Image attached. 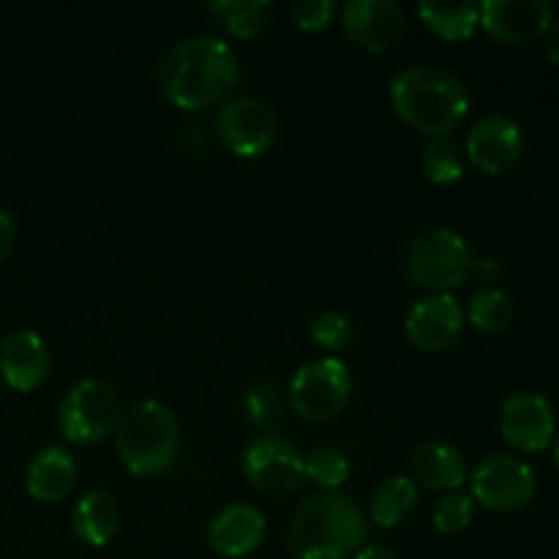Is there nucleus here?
Instances as JSON below:
<instances>
[{
    "mask_svg": "<svg viewBox=\"0 0 559 559\" xmlns=\"http://www.w3.org/2000/svg\"><path fill=\"white\" fill-rule=\"evenodd\" d=\"M353 396V377L338 358H317L300 366L289 385L293 409L306 420H333Z\"/></svg>",
    "mask_w": 559,
    "mask_h": 559,
    "instance_id": "obj_7",
    "label": "nucleus"
},
{
    "mask_svg": "<svg viewBox=\"0 0 559 559\" xmlns=\"http://www.w3.org/2000/svg\"><path fill=\"white\" fill-rule=\"evenodd\" d=\"M467 317L475 331L486 333V336H502L511 331L516 309H513L511 295L497 287H484L469 298Z\"/></svg>",
    "mask_w": 559,
    "mask_h": 559,
    "instance_id": "obj_23",
    "label": "nucleus"
},
{
    "mask_svg": "<svg viewBox=\"0 0 559 559\" xmlns=\"http://www.w3.org/2000/svg\"><path fill=\"white\" fill-rule=\"evenodd\" d=\"M535 473L527 462L508 453L484 459L473 475V500H478L486 511L513 513L527 508L535 500Z\"/></svg>",
    "mask_w": 559,
    "mask_h": 559,
    "instance_id": "obj_8",
    "label": "nucleus"
},
{
    "mask_svg": "<svg viewBox=\"0 0 559 559\" xmlns=\"http://www.w3.org/2000/svg\"><path fill=\"white\" fill-rule=\"evenodd\" d=\"M407 338L424 353H445L464 331V311L453 295H429L418 300L404 322Z\"/></svg>",
    "mask_w": 559,
    "mask_h": 559,
    "instance_id": "obj_14",
    "label": "nucleus"
},
{
    "mask_svg": "<svg viewBox=\"0 0 559 559\" xmlns=\"http://www.w3.org/2000/svg\"><path fill=\"white\" fill-rule=\"evenodd\" d=\"M404 22V9L393 0H349L342 11L344 36L371 55L396 47Z\"/></svg>",
    "mask_w": 559,
    "mask_h": 559,
    "instance_id": "obj_12",
    "label": "nucleus"
},
{
    "mask_svg": "<svg viewBox=\"0 0 559 559\" xmlns=\"http://www.w3.org/2000/svg\"><path fill=\"white\" fill-rule=\"evenodd\" d=\"M369 538L364 513L353 500L322 491L309 497L295 511L287 530V544L298 559H344Z\"/></svg>",
    "mask_w": 559,
    "mask_h": 559,
    "instance_id": "obj_3",
    "label": "nucleus"
},
{
    "mask_svg": "<svg viewBox=\"0 0 559 559\" xmlns=\"http://www.w3.org/2000/svg\"><path fill=\"white\" fill-rule=\"evenodd\" d=\"M118 459L131 475L153 478L167 473L178 459V418L162 402H140L120 415L115 429Z\"/></svg>",
    "mask_w": 559,
    "mask_h": 559,
    "instance_id": "obj_4",
    "label": "nucleus"
},
{
    "mask_svg": "<svg viewBox=\"0 0 559 559\" xmlns=\"http://www.w3.org/2000/svg\"><path fill=\"white\" fill-rule=\"evenodd\" d=\"M480 27L500 44H530L555 22L549 0H486L478 5Z\"/></svg>",
    "mask_w": 559,
    "mask_h": 559,
    "instance_id": "obj_13",
    "label": "nucleus"
},
{
    "mask_svg": "<svg viewBox=\"0 0 559 559\" xmlns=\"http://www.w3.org/2000/svg\"><path fill=\"white\" fill-rule=\"evenodd\" d=\"M218 136L240 158H260L278 136V118L267 102L238 96L218 112Z\"/></svg>",
    "mask_w": 559,
    "mask_h": 559,
    "instance_id": "obj_9",
    "label": "nucleus"
},
{
    "mask_svg": "<svg viewBox=\"0 0 559 559\" xmlns=\"http://www.w3.org/2000/svg\"><path fill=\"white\" fill-rule=\"evenodd\" d=\"M409 480L429 491L453 495L467 480V464L453 445L445 442H424L409 453Z\"/></svg>",
    "mask_w": 559,
    "mask_h": 559,
    "instance_id": "obj_18",
    "label": "nucleus"
},
{
    "mask_svg": "<svg viewBox=\"0 0 559 559\" xmlns=\"http://www.w3.org/2000/svg\"><path fill=\"white\" fill-rule=\"evenodd\" d=\"M14 238H16V227H14V218H11L9 211L0 207V262L11 254L14 249Z\"/></svg>",
    "mask_w": 559,
    "mask_h": 559,
    "instance_id": "obj_32",
    "label": "nucleus"
},
{
    "mask_svg": "<svg viewBox=\"0 0 559 559\" xmlns=\"http://www.w3.org/2000/svg\"><path fill=\"white\" fill-rule=\"evenodd\" d=\"M544 52H546V58H549V63L555 66V69H559V20L551 22V27L546 31Z\"/></svg>",
    "mask_w": 559,
    "mask_h": 559,
    "instance_id": "obj_33",
    "label": "nucleus"
},
{
    "mask_svg": "<svg viewBox=\"0 0 559 559\" xmlns=\"http://www.w3.org/2000/svg\"><path fill=\"white\" fill-rule=\"evenodd\" d=\"M240 82V63L227 41L191 36L175 44L158 66L164 98L186 112H200L222 102Z\"/></svg>",
    "mask_w": 559,
    "mask_h": 559,
    "instance_id": "obj_1",
    "label": "nucleus"
},
{
    "mask_svg": "<svg viewBox=\"0 0 559 559\" xmlns=\"http://www.w3.org/2000/svg\"><path fill=\"white\" fill-rule=\"evenodd\" d=\"M211 14L218 16L233 36L254 38L271 22L273 5L265 0H224V3H211Z\"/></svg>",
    "mask_w": 559,
    "mask_h": 559,
    "instance_id": "obj_24",
    "label": "nucleus"
},
{
    "mask_svg": "<svg viewBox=\"0 0 559 559\" xmlns=\"http://www.w3.org/2000/svg\"><path fill=\"white\" fill-rule=\"evenodd\" d=\"M420 167L429 183L453 186L464 178V151L453 136L429 140L420 156Z\"/></svg>",
    "mask_w": 559,
    "mask_h": 559,
    "instance_id": "obj_25",
    "label": "nucleus"
},
{
    "mask_svg": "<svg viewBox=\"0 0 559 559\" xmlns=\"http://www.w3.org/2000/svg\"><path fill=\"white\" fill-rule=\"evenodd\" d=\"M304 475L320 489L336 491L347 484L349 462L336 448H317L309 459H304Z\"/></svg>",
    "mask_w": 559,
    "mask_h": 559,
    "instance_id": "obj_26",
    "label": "nucleus"
},
{
    "mask_svg": "<svg viewBox=\"0 0 559 559\" xmlns=\"http://www.w3.org/2000/svg\"><path fill=\"white\" fill-rule=\"evenodd\" d=\"M391 104L399 118L429 140L448 136L469 112L464 82L435 66H415L393 76Z\"/></svg>",
    "mask_w": 559,
    "mask_h": 559,
    "instance_id": "obj_2",
    "label": "nucleus"
},
{
    "mask_svg": "<svg viewBox=\"0 0 559 559\" xmlns=\"http://www.w3.org/2000/svg\"><path fill=\"white\" fill-rule=\"evenodd\" d=\"M76 484V462L66 448L49 445L27 467V491L38 502H60Z\"/></svg>",
    "mask_w": 559,
    "mask_h": 559,
    "instance_id": "obj_19",
    "label": "nucleus"
},
{
    "mask_svg": "<svg viewBox=\"0 0 559 559\" xmlns=\"http://www.w3.org/2000/svg\"><path fill=\"white\" fill-rule=\"evenodd\" d=\"M524 153V134L516 120L506 115H486L467 136V158L486 175H502Z\"/></svg>",
    "mask_w": 559,
    "mask_h": 559,
    "instance_id": "obj_15",
    "label": "nucleus"
},
{
    "mask_svg": "<svg viewBox=\"0 0 559 559\" xmlns=\"http://www.w3.org/2000/svg\"><path fill=\"white\" fill-rule=\"evenodd\" d=\"M418 508V486L407 475H393L377 486L371 497V522L391 530L407 522Z\"/></svg>",
    "mask_w": 559,
    "mask_h": 559,
    "instance_id": "obj_21",
    "label": "nucleus"
},
{
    "mask_svg": "<svg viewBox=\"0 0 559 559\" xmlns=\"http://www.w3.org/2000/svg\"><path fill=\"white\" fill-rule=\"evenodd\" d=\"M355 559H399L391 549H382V546H369V549H360Z\"/></svg>",
    "mask_w": 559,
    "mask_h": 559,
    "instance_id": "obj_34",
    "label": "nucleus"
},
{
    "mask_svg": "<svg viewBox=\"0 0 559 559\" xmlns=\"http://www.w3.org/2000/svg\"><path fill=\"white\" fill-rule=\"evenodd\" d=\"M71 527L74 535L85 546L93 549H104L109 540L118 535L120 527V506L109 491L93 489L87 495L80 497V502L74 506L71 513Z\"/></svg>",
    "mask_w": 559,
    "mask_h": 559,
    "instance_id": "obj_20",
    "label": "nucleus"
},
{
    "mask_svg": "<svg viewBox=\"0 0 559 559\" xmlns=\"http://www.w3.org/2000/svg\"><path fill=\"white\" fill-rule=\"evenodd\" d=\"M475 516V500L467 495H445L431 511V522H435L437 533L442 535H456L473 524Z\"/></svg>",
    "mask_w": 559,
    "mask_h": 559,
    "instance_id": "obj_28",
    "label": "nucleus"
},
{
    "mask_svg": "<svg viewBox=\"0 0 559 559\" xmlns=\"http://www.w3.org/2000/svg\"><path fill=\"white\" fill-rule=\"evenodd\" d=\"M338 3L333 0H304V3L293 5V20L300 31L306 33H320L336 20L338 14Z\"/></svg>",
    "mask_w": 559,
    "mask_h": 559,
    "instance_id": "obj_30",
    "label": "nucleus"
},
{
    "mask_svg": "<svg viewBox=\"0 0 559 559\" xmlns=\"http://www.w3.org/2000/svg\"><path fill=\"white\" fill-rule=\"evenodd\" d=\"M502 440L519 453H540L555 442L557 418L551 404L540 393L519 391L502 402Z\"/></svg>",
    "mask_w": 559,
    "mask_h": 559,
    "instance_id": "obj_11",
    "label": "nucleus"
},
{
    "mask_svg": "<svg viewBox=\"0 0 559 559\" xmlns=\"http://www.w3.org/2000/svg\"><path fill=\"white\" fill-rule=\"evenodd\" d=\"M120 393L104 380H82L66 393L60 404L58 424L69 442L96 445L112 435L120 424Z\"/></svg>",
    "mask_w": 559,
    "mask_h": 559,
    "instance_id": "obj_6",
    "label": "nucleus"
},
{
    "mask_svg": "<svg viewBox=\"0 0 559 559\" xmlns=\"http://www.w3.org/2000/svg\"><path fill=\"white\" fill-rule=\"evenodd\" d=\"M267 533L265 516L251 506H229L207 527V544L224 559H243L254 555Z\"/></svg>",
    "mask_w": 559,
    "mask_h": 559,
    "instance_id": "obj_17",
    "label": "nucleus"
},
{
    "mask_svg": "<svg viewBox=\"0 0 559 559\" xmlns=\"http://www.w3.org/2000/svg\"><path fill=\"white\" fill-rule=\"evenodd\" d=\"M555 464H557V469H559V435L555 437Z\"/></svg>",
    "mask_w": 559,
    "mask_h": 559,
    "instance_id": "obj_35",
    "label": "nucleus"
},
{
    "mask_svg": "<svg viewBox=\"0 0 559 559\" xmlns=\"http://www.w3.org/2000/svg\"><path fill=\"white\" fill-rule=\"evenodd\" d=\"M407 276L415 287L445 295L473 276V251L453 229H424L407 249Z\"/></svg>",
    "mask_w": 559,
    "mask_h": 559,
    "instance_id": "obj_5",
    "label": "nucleus"
},
{
    "mask_svg": "<svg viewBox=\"0 0 559 559\" xmlns=\"http://www.w3.org/2000/svg\"><path fill=\"white\" fill-rule=\"evenodd\" d=\"M418 14L424 25L435 36L445 41H464L480 25L478 5L475 3H440V0H426L418 5Z\"/></svg>",
    "mask_w": 559,
    "mask_h": 559,
    "instance_id": "obj_22",
    "label": "nucleus"
},
{
    "mask_svg": "<svg viewBox=\"0 0 559 559\" xmlns=\"http://www.w3.org/2000/svg\"><path fill=\"white\" fill-rule=\"evenodd\" d=\"M309 336L311 342L320 344V347L338 353V349H347L349 344H353L355 325L344 311H336V309L320 311V314L311 317Z\"/></svg>",
    "mask_w": 559,
    "mask_h": 559,
    "instance_id": "obj_27",
    "label": "nucleus"
},
{
    "mask_svg": "<svg viewBox=\"0 0 559 559\" xmlns=\"http://www.w3.org/2000/svg\"><path fill=\"white\" fill-rule=\"evenodd\" d=\"M243 475L267 497H287L304 484V456L282 437H260L243 453Z\"/></svg>",
    "mask_w": 559,
    "mask_h": 559,
    "instance_id": "obj_10",
    "label": "nucleus"
},
{
    "mask_svg": "<svg viewBox=\"0 0 559 559\" xmlns=\"http://www.w3.org/2000/svg\"><path fill=\"white\" fill-rule=\"evenodd\" d=\"M47 342L33 331H14L0 344V377L20 393H31L49 377Z\"/></svg>",
    "mask_w": 559,
    "mask_h": 559,
    "instance_id": "obj_16",
    "label": "nucleus"
},
{
    "mask_svg": "<svg viewBox=\"0 0 559 559\" xmlns=\"http://www.w3.org/2000/svg\"><path fill=\"white\" fill-rule=\"evenodd\" d=\"M246 415H249L251 426H273L282 420L284 415V399L278 388L273 385H254L246 391Z\"/></svg>",
    "mask_w": 559,
    "mask_h": 559,
    "instance_id": "obj_29",
    "label": "nucleus"
},
{
    "mask_svg": "<svg viewBox=\"0 0 559 559\" xmlns=\"http://www.w3.org/2000/svg\"><path fill=\"white\" fill-rule=\"evenodd\" d=\"M473 276L478 278L480 284L491 287L502 278V265L497 257H473Z\"/></svg>",
    "mask_w": 559,
    "mask_h": 559,
    "instance_id": "obj_31",
    "label": "nucleus"
}]
</instances>
